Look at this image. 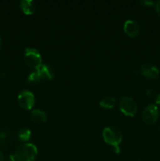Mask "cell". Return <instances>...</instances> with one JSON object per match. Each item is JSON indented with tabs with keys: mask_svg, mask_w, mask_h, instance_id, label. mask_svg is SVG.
Segmentation results:
<instances>
[{
	"mask_svg": "<svg viewBox=\"0 0 160 161\" xmlns=\"http://www.w3.org/2000/svg\"><path fill=\"white\" fill-rule=\"evenodd\" d=\"M102 135L105 142L114 147L115 153H119L121 151L119 145L122 141V134L120 129L115 126L107 127L104 129Z\"/></svg>",
	"mask_w": 160,
	"mask_h": 161,
	"instance_id": "1",
	"label": "cell"
},
{
	"mask_svg": "<svg viewBox=\"0 0 160 161\" xmlns=\"http://www.w3.org/2000/svg\"><path fill=\"white\" fill-rule=\"evenodd\" d=\"M54 76V70L50 65L46 64H42L39 68L35 69L29 74L28 77V82L29 83H38L44 80H50Z\"/></svg>",
	"mask_w": 160,
	"mask_h": 161,
	"instance_id": "2",
	"label": "cell"
},
{
	"mask_svg": "<svg viewBox=\"0 0 160 161\" xmlns=\"http://www.w3.org/2000/svg\"><path fill=\"white\" fill-rule=\"evenodd\" d=\"M38 153V149L34 144L24 143L17 148L15 153L16 161H34Z\"/></svg>",
	"mask_w": 160,
	"mask_h": 161,
	"instance_id": "3",
	"label": "cell"
},
{
	"mask_svg": "<svg viewBox=\"0 0 160 161\" xmlns=\"http://www.w3.org/2000/svg\"><path fill=\"white\" fill-rule=\"evenodd\" d=\"M24 61L28 67L36 69L42 64V57L38 50L33 47H27L24 54Z\"/></svg>",
	"mask_w": 160,
	"mask_h": 161,
	"instance_id": "4",
	"label": "cell"
},
{
	"mask_svg": "<svg viewBox=\"0 0 160 161\" xmlns=\"http://www.w3.org/2000/svg\"><path fill=\"white\" fill-rule=\"evenodd\" d=\"M119 107L124 115L133 116L137 111V105L134 99L129 96H124L119 100Z\"/></svg>",
	"mask_w": 160,
	"mask_h": 161,
	"instance_id": "5",
	"label": "cell"
},
{
	"mask_svg": "<svg viewBox=\"0 0 160 161\" xmlns=\"http://www.w3.org/2000/svg\"><path fill=\"white\" fill-rule=\"evenodd\" d=\"M17 102H18L19 105L22 108L29 110L34 106L35 99V96L31 91L24 90V91H20L18 97H17Z\"/></svg>",
	"mask_w": 160,
	"mask_h": 161,
	"instance_id": "6",
	"label": "cell"
},
{
	"mask_svg": "<svg viewBox=\"0 0 160 161\" xmlns=\"http://www.w3.org/2000/svg\"><path fill=\"white\" fill-rule=\"evenodd\" d=\"M159 116V111L158 107L155 105H148L144 108L142 113V118L146 124L152 125L154 124L158 119Z\"/></svg>",
	"mask_w": 160,
	"mask_h": 161,
	"instance_id": "7",
	"label": "cell"
},
{
	"mask_svg": "<svg viewBox=\"0 0 160 161\" xmlns=\"http://www.w3.org/2000/svg\"><path fill=\"white\" fill-rule=\"evenodd\" d=\"M140 72L141 75L152 80H155L159 76V70L153 64L145 63L140 68Z\"/></svg>",
	"mask_w": 160,
	"mask_h": 161,
	"instance_id": "8",
	"label": "cell"
},
{
	"mask_svg": "<svg viewBox=\"0 0 160 161\" xmlns=\"http://www.w3.org/2000/svg\"><path fill=\"white\" fill-rule=\"evenodd\" d=\"M124 31L130 37H136L140 33V26L136 21L133 20H126L124 23Z\"/></svg>",
	"mask_w": 160,
	"mask_h": 161,
	"instance_id": "9",
	"label": "cell"
},
{
	"mask_svg": "<svg viewBox=\"0 0 160 161\" xmlns=\"http://www.w3.org/2000/svg\"><path fill=\"white\" fill-rule=\"evenodd\" d=\"M20 7L26 15H31L36 10V5L32 0H22L20 3Z\"/></svg>",
	"mask_w": 160,
	"mask_h": 161,
	"instance_id": "10",
	"label": "cell"
},
{
	"mask_svg": "<svg viewBox=\"0 0 160 161\" xmlns=\"http://www.w3.org/2000/svg\"><path fill=\"white\" fill-rule=\"evenodd\" d=\"M31 117L35 123L37 124H43L46 121L47 116L44 111L40 109H34L31 113Z\"/></svg>",
	"mask_w": 160,
	"mask_h": 161,
	"instance_id": "11",
	"label": "cell"
},
{
	"mask_svg": "<svg viewBox=\"0 0 160 161\" xmlns=\"http://www.w3.org/2000/svg\"><path fill=\"white\" fill-rule=\"evenodd\" d=\"M116 100L113 97H104L100 100V105L104 108H112L115 106Z\"/></svg>",
	"mask_w": 160,
	"mask_h": 161,
	"instance_id": "12",
	"label": "cell"
},
{
	"mask_svg": "<svg viewBox=\"0 0 160 161\" xmlns=\"http://www.w3.org/2000/svg\"><path fill=\"white\" fill-rule=\"evenodd\" d=\"M31 136V132L29 129L28 128H22L20 129L18 133V138L20 141L27 142L30 139Z\"/></svg>",
	"mask_w": 160,
	"mask_h": 161,
	"instance_id": "13",
	"label": "cell"
},
{
	"mask_svg": "<svg viewBox=\"0 0 160 161\" xmlns=\"http://www.w3.org/2000/svg\"><path fill=\"white\" fill-rule=\"evenodd\" d=\"M6 134L5 132H2L0 133V148L3 147L6 144Z\"/></svg>",
	"mask_w": 160,
	"mask_h": 161,
	"instance_id": "14",
	"label": "cell"
},
{
	"mask_svg": "<svg viewBox=\"0 0 160 161\" xmlns=\"http://www.w3.org/2000/svg\"><path fill=\"white\" fill-rule=\"evenodd\" d=\"M140 3L144 6H152L155 4L153 1H150V0H143L140 2Z\"/></svg>",
	"mask_w": 160,
	"mask_h": 161,
	"instance_id": "15",
	"label": "cell"
},
{
	"mask_svg": "<svg viewBox=\"0 0 160 161\" xmlns=\"http://www.w3.org/2000/svg\"><path fill=\"white\" fill-rule=\"evenodd\" d=\"M145 94H146V95L148 96V97H156V94H155V92L153 91V90H151V89L147 90L145 92Z\"/></svg>",
	"mask_w": 160,
	"mask_h": 161,
	"instance_id": "16",
	"label": "cell"
},
{
	"mask_svg": "<svg viewBox=\"0 0 160 161\" xmlns=\"http://www.w3.org/2000/svg\"><path fill=\"white\" fill-rule=\"evenodd\" d=\"M155 8L157 14L160 16V0H158V1H157L156 3H155Z\"/></svg>",
	"mask_w": 160,
	"mask_h": 161,
	"instance_id": "17",
	"label": "cell"
},
{
	"mask_svg": "<svg viewBox=\"0 0 160 161\" xmlns=\"http://www.w3.org/2000/svg\"><path fill=\"white\" fill-rule=\"evenodd\" d=\"M7 161H16V159H15V157H14V155L9 156Z\"/></svg>",
	"mask_w": 160,
	"mask_h": 161,
	"instance_id": "18",
	"label": "cell"
},
{
	"mask_svg": "<svg viewBox=\"0 0 160 161\" xmlns=\"http://www.w3.org/2000/svg\"><path fill=\"white\" fill-rule=\"evenodd\" d=\"M155 103L157 105H160V94L158 96H156V98H155Z\"/></svg>",
	"mask_w": 160,
	"mask_h": 161,
	"instance_id": "19",
	"label": "cell"
},
{
	"mask_svg": "<svg viewBox=\"0 0 160 161\" xmlns=\"http://www.w3.org/2000/svg\"><path fill=\"white\" fill-rule=\"evenodd\" d=\"M6 77V72H0V79H5Z\"/></svg>",
	"mask_w": 160,
	"mask_h": 161,
	"instance_id": "20",
	"label": "cell"
},
{
	"mask_svg": "<svg viewBox=\"0 0 160 161\" xmlns=\"http://www.w3.org/2000/svg\"><path fill=\"white\" fill-rule=\"evenodd\" d=\"M5 158H4V155H3V153L0 151V161H4Z\"/></svg>",
	"mask_w": 160,
	"mask_h": 161,
	"instance_id": "21",
	"label": "cell"
},
{
	"mask_svg": "<svg viewBox=\"0 0 160 161\" xmlns=\"http://www.w3.org/2000/svg\"><path fill=\"white\" fill-rule=\"evenodd\" d=\"M2 47H3V39L0 38V50H1Z\"/></svg>",
	"mask_w": 160,
	"mask_h": 161,
	"instance_id": "22",
	"label": "cell"
},
{
	"mask_svg": "<svg viewBox=\"0 0 160 161\" xmlns=\"http://www.w3.org/2000/svg\"><path fill=\"white\" fill-rule=\"evenodd\" d=\"M159 130H160V127H159Z\"/></svg>",
	"mask_w": 160,
	"mask_h": 161,
	"instance_id": "23",
	"label": "cell"
}]
</instances>
